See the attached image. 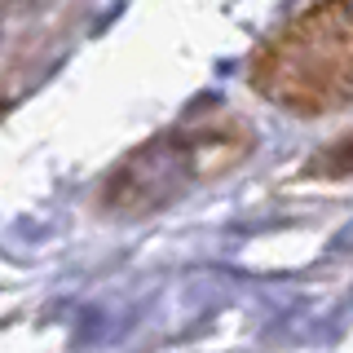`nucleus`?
Masks as SVG:
<instances>
[{
	"label": "nucleus",
	"instance_id": "2",
	"mask_svg": "<svg viewBox=\"0 0 353 353\" xmlns=\"http://www.w3.org/2000/svg\"><path fill=\"white\" fill-rule=\"evenodd\" d=\"M252 150V128L239 124L230 115L216 119H194L181 124L163 137H154L150 146L128 154L106 181V203L124 208V212H146L176 199L181 190L208 181V176L234 168L243 154Z\"/></svg>",
	"mask_w": 353,
	"mask_h": 353
},
{
	"label": "nucleus",
	"instance_id": "1",
	"mask_svg": "<svg viewBox=\"0 0 353 353\" xmlns=\"http://www.w3.org/2000/svg\"><path fill=\"white\" fill-rule=\"evenodd\" d=\"M252 84L296 115H323L353 97V0H314L265 44Z\"/></svg>",
	"mask_w": 353,
	"mask_h": 353
}]
</instances>
